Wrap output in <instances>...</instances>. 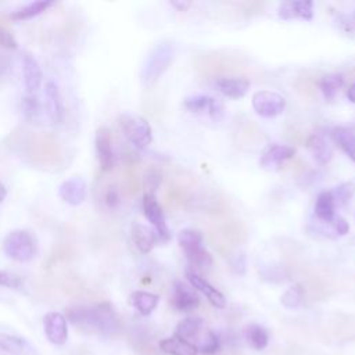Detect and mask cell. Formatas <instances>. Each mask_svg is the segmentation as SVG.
Wrapping results in <instances>:
<instances>
[{"instance_id": "cell-1", "label": "cell", "mask_w": 355, "mask_h": 355, "mask_svg": "<svg viewBox=\"0 0 355 355\" xmlns=\"http://www.w3.org/2000/svg\"><path fill=\"white\" fill-rule=\"evenodd\" d=\"M67 320L85 330L97 331L101 334H114L119 330L118 316L108 302H101L93 306L75 305L68 308Z\"/></svg>"}, {"instance_id": "cell-2", "label": "cell", "mask_w": 355, "mask_h": 355, "mask_svg": "<svg viewBox=\"0 0 355 355\" xmlns=\"http://www.w3.org/2000/svg\"><path fill=\"white\" fill-rule=\"evenodd\" d=\"M3 252L15 262H29L37 254V240L35 234L25 229H14L3 239Z\"/></svg>"}, {"instance_id": "cell-3", "label": "cell", "mask_w": 355, "mask_h": 355, "mask_svg": "<svg viewBox=\"0 0 355 355\" xmlns=\"http://www.w3.org/2000/svg\"><path fill=\"white\" fill-rule=\"evenodd\" d=\"M173 60V46L169 42H161L155 44L146 57L140 69V80L143 85H151L157 82L162 73L168 69Z\"/></svg>"}, {"instance_id": "cell-4", "label": "cell", "mask_w": 355, "mask_h": 355, "mask_svg": "<svg viewBox=\"0 0 355 355\" xmlns=\"http://www.w3.org/2000/svg\"><path fill=\"white\" fill-rule=\"evenodd\" d=\"M178 241L186 254L189 262L198 269H209L212 266L211 254L202 247V234L194 229L180 230Z\"/></svg>"}, {"instance_id": "cell-5", "label": "cell", "mask_w": 355, "mask_h": 355, "mask_svg": "<svg viewBox=\"0 0 355 355\" xmlns=\"http://www.w3.org/2000/svg\"><path fill=\"white\" fill-rule=\"evenodd\" d=\"M125 137L139 150L147 148L153 141V130L147 119L135 114H122L118 119Z\"/></svg>"}, {"instance_id": "cell-6", "label": "cell", "mask_w": 355, "mask_h": 355, "mask_svg": "<svg viewBox=\"0 0 355 355\" xmlns=\"http://www.w3.org/2000/svg\"><path fill=\"white\" fill-rule=\"evenodd\" d=\"M143 214L146 216V219L151 223L153 229L155 230L158 240L161 243H166L171 239V232L169 227L166 225V219H165V214L162 207L159 205V202L157 201L154 194H146L143 196Z\"/></svg>"}, {"instance_id": "cell-7", "label": "cell", "mask_w": 355, "mask_h": 355, "mask_svg": "<svg viewBox=\"0 0 355 355\" xmlns=\"http://www.w3.org/2000/svg\"><path fill=\"white\" fill-rule=\"evenodd\" d=\"M254 111L262 118H275L286 108V98L272 90H258L251 98Z\"/></svg>"}, {"instance_id": "cell-8", "label": "cell", "mask_w": 355, "mask_h": 355, "mask_svg": "<svg viewBox=\"0 0 355 355\" xmlns=\"http://www.w3.org/2000/svg\"><path fill=\"white\" fill-rule=\"evenodd\" d=\"M94 148H96V155H97L100 168L104 172L111 171L115 164V153L112 147V136L108 128L101 126L96 130Z\"/></svg>"}, {"instance_id": "cell-9", "label": "cell", "mask_w": 355, "mask_h": 355, "mask_svg": "<svg viewBox=\"0 0 355 355\" xmlns=\"http://www.w3.org/2000/svg\"><path fill=\"white\" fill-rule=\"evenodd\" d=\"M46 338L54 345H62L68 340V320L61 312H47L43 318Z\"/></svg>"}, {"instance_id": "cell-10", "label": "cell", "mask_w": 355, "mask_h": 355, "mask_svg": "<svg viewBox=\"0 0 355 355\" xmlns=\"http://www.w3.org/2000/svg\"><path fill=\"white\" fill-rule=\"evenodd\" d=\"M44 112L49 121L54 125H58L64 119V101L58 85L53 80L46 82L44 85Z\"/></svg>"}, {"instance_id": "cell-11", "label": "cell", "mask_w": 355, "mask_h": 355, "mask_svg": "<svg viewBox=\"0 0 355 355\" xmlns=\"http://www.w3.org/2000/svg\"><path fill=\"white\" fill-rule=\"evenodd\" d=\"M171 304L175 309L180 312H190L200 306V297L197 295L196 290L191 286H187L183 282L176 280L173 283Z\"/></svg>"}, {"instance_id": "cell-12", "label": "cell", "mask_w": 355, "mask_h": 355, "mask_svg": "<svg viewBox=\"0 0 355 355\" xmlns=\"http://www.w3.org/2000/svg\"><path fill=\"white\" fill-rule=\"evenodd\" d=\"M87 186L83 178L80 176H71L60 184L58 196L60 198L67 202L68 205L78 207L86 200Z\"/></svg>"}, {"instance_id": "cell-13", "label": "cell", "mask_w": 355, "mask_h": 355, "mask_svg": "<svg viewBox=\"0 0 355 355\" xmlns=\"http://www.w3.org/2000/svg\"><path fill=\"white\" fill-rule=\"evenodd\" d=\"M22 79L26 94H36L43 82L42 68L31 53L22 55Z\"/></svg>"}, {"instance_id": "cell-14", "label": "cell", "mask_w": 355, "mask_h": 355, "mask_svg": "<svg viewBox=\"0 0 355 355\" xmlns=\"http://www.w3.org/2000/svg\"><path fill=\"white\" fill-rule=\"evenodd\" d=\"M186 277H187L190 286L194 290H198L200 293H202L207 297V300L212 304V306L219 308V309L226 306L225 295L218 288H215L208 280H205L202 276H200L194 270H186Z\"/></svg>"}, {"instance_id": "cell-15", "label": "cell", "mask_w": 355, "mask_h": 355, "mask_svg": "<svg viewBox=\"0 0 355 355\" xmlns=\"http://www.w3.org/2000/svg\"><path fill=\"white\" fill-rule=\"evenodd\" d=\"M277 15L282 19L311 21L313 18V1L311 0L283 1L277 8Z\"/></svg>"}, {"instance_id": "cell-16", "label": "cell", "mask_w": 355, "mask_h": 355, "mask_svg": "<svg viewBox=\"0 0 355 355\" xmlns=\"http://www.w3.org/2000/svg\"><path fill=\"white\" fill-rule=\"evenodd\" d=\"M295 154V148L286 144H272L268 147L261 155L259 165L266 171L277 169L283 162L293 158Z\"/></svg>"}, {"instance_id": "cell-17", "label": "cell", "mask_w": 355, "mask_h": 355, "mask_svg": "<svg viewBox=\"0 0 355 355\" xmlns=\"http://www.w3.org/2000/svg\"><path fill=\"white\" fill-rule=\"evenodd\" d=\"M215 87L229 98H241L250 89V82L244 78L223 76L215 80Z\"/></svg>"}, {"instance_id": "cell-18", "label": "cell", "mask_w": 355, "mask_h": 355, "mask_svg": "<svg viewBox=\"0 0 355 355\" xmlns=\"http://www.w3.org/2000/svg\"><path fill=\"white\" fill-rule=\"evenodd\" d=\"M132 239L137 250L143 254L150 252L154 245L159 241L155 230L140 222H135L132 226Z\"/></svg>"}, {"instance_id": "cell-19", "label": "cell", "mask_w": 355, "mask_h": 355, "mask_svg": "<svg viewBox=\"0 0 355 355\" xmlns=\"http://www.w3.org/2000/svg\"><path fill=\"white\" fill-rule=\"evenodd\" d=\"M0 349L11 355H36V348L24 337L0 331Z\"/></svg>"}, {"instance_id": "cell-20", "label": "cell", "mask_w": 355, "mask_h": 355, "mask_svg": "<svg viewBox=\"0 0 355 355\" xmlns=\"http://www.w3.org/2000/svg\"><path fill=\"white\" fill-rule=\"evenodd\" d=\"M159 349L168 355H198V347L176 336L159 341Z\"/></svg>"}, {"instance_id": "cell-21", "label": "cell", "mask_w": 355, "mask_h": 355, "mask_svg": "<svg viewBox=\"0 0 355 355\" xmlns=\"http://www.w3.org/2000/svg\"><path fill=\"white\" fill-rule=\"evenodd\" d=\"M130 305L143 316H148L154 312V309L158 306L159 295L143 290L133 291L129 297Z\"/></svg>"}, {"instance_id": "cell-22", "label": "cell", "mask_w": 355, "mask_h": 355, "mask_svg": "<svg viewBox=\"0 0 355 355\" xmlns=\"http://www.w3.org/2000/svg\"><path fill=\"white\" fill-rule=\"evenodd\" d=\"M306 148L309 150L313 159L322 165L330 162L333 157L331 146L319 135H312L306 140Z\"/></svg>"}, {"instance_id": "cell-23", "label": "cell", "mask_w": 355, "mask_h": 355, "mask_svg": "<svg viewBox=\"0 0 355 355\" xmlns=\"http://www.w3.org/2000/svg\"><path fill=\"white\" fill-rule=\"evenodd\" d=\"M334 208H336V202L333 198L331 191H320L316 202H315V215L320 222L324 223H333L334 220Z\"/></svg>"}, {"instance_id": "cell-24", "label": "cell", "mask_w": 355, "mask_h": 355, "mask_svg": "<svg viewBox=\"0 0 355 355\" xmlns=\"http://www.w3.org/2000/svg\"><path fill=\"white\" fill-rule=\"evenodd\" d=\"M53 6V1H46V0H39V1H32L28 3L19 8H17L15 11L11 12V18L14 21H26V19H32L37 15H40L42 12H44L49 7Z\"/></svg>"}, {"instance_id": "cell-25", "label": "cell", "mask_w": 355, "mask_h": 355, "mask_svg": "<svg viewBox=\"0 0 355 355\" xmlns=\"http://www.w3.org/2000/svg\"><path fill=\"white\" fill-rule=\"evenodd\" d=\"M201 327H202V319L201 318H198V316H189V318L182 319L176 324L173 336L190 341L191 338H194L200 333Z\"/></svg>"}, {"instance_id": "cell-26", "label": "cell", "mask_w": 355, "mask_h": 355, "mask_svg": "<svg viewBox=\"0 0 355 355\" xmlns=\"http://www.w3.org/2000/svg\"><path fill=\"white\" fill-rule=\"evenodd\" d=\"M245 340L251 348L255 351L265 349L269 344V334L268 331L259 324H248L245 329Z\"/></svg>"}, {"instance_id": "cell-27", "label": "cell", "mask_w": 355, "mask_h": 355, "mask_svg": "<svg viewBox=\"0 0 355 355\" xmlns=\"http://www.w3.org/2000/svg\"><path fill=\"white\" fill-rule=\"evenodd\" d=\"M331 136L341 150L355 162V133L347 128H336Z\"/></svg>"}, {"instance_id": "cell-28", "label": "cell", "mask_w": 355, "mask_h": 355, "mask_svg": "<svg viewBox=\"0 0 355 355\" xmlns=\"http://www.w3.org/2000/svg\"><path fill=\"white\" fill-rule=\"evenodd\" d=\"M344 83V78L340 73H329L324 75L320 80H319V89L323 93L326 100H333L336 97V94L338 93V90L341 89Z\"/></svg>"}, {"instance_id": "cell-29", "label": "cell", "mask_w": 355, "mask_h": 355, "mask_svg": "<svg viewBox=\"0 0 355 355\" xmlns=\"http://www.w3.org/2000/svg\"><path fill=\"white\" fill-rule=\"evenodd\" d=\"M22 112H24V116L31 122H39L40 119V103L37 100V96L36 94H25L24 98H22Z\"/></svg>"}, {"instance_id": "cell-30", "label": "cell", "mask_w": 355, "mask_h": 355, "mask_svg": "<svg viewBox=\"0 0 355 355\" xmlns=\"http://www.w3.org/2000/svg\"><path fill=\"white\" fill-rule=\"evenodd\" d=\"M304 301V288L301 284H294L290 288H287L283 295L280 297V302L283 306L288 309L298 308Z\"/></svg>"}, {"instance_id": "cell-31", "label": "cell", "mask_w": 355, "mask_h": 355, "mask_svg": "<svg viewBox=\"0 0 355 355\" xmlns=\"http://www.w3.org/2000/svg\"><path fill=\"white\" fill-rule=\"evenodd\" d=\"M219 351H220V338H219V336L215 331L208 330L207 336H205V340L198 347V354L215 355Z\"/></svg>"}, {"instance_id": "cell-32", "label": "cell", "mask_w": 355, "mask_h": 355, "mask_svg": "<svg viewBox=\"0 0 355 355\" xmlns=\"http://www.w3.org/2000/svg\"><path fill=\"white\" fill-rule=\"evenodd\" d=\"M211 101H212V97L209 96H204V94L193 96L184 100V107L191 112H202L205 110L208 111Z\"/></svg>"}, {"instance_id": "cell-33", "label": "cell", "mask_w": 355, "mask_h": 355, "mask_svg": "<svg viewBox=\"0 0 355 355\" xmlns=\"http://www.w3.org/2000/svg\"><path fill=\"white\" fill-rule=\"evenodd\" d=\"M354 193H355V183H352V182L341 183L337 187H334V190L331 191L334 202H337L340 205L345 204L352 197Z\"/></svg>"}, {"instance_id": "cell-34", "label": "cell", "mask_w": 355, "mask_h": 355, "mask_svg": "<svg viewBox=\"0 0 355 355\" xmlns=\"http://www.w3.org/2000/svg\"><path fill=\"white\" fill-rule=\"evenodd\" d=\"M162 178L159 175L158 171L155 169H150L147 171L146 176H144V189H146V194H154L155 196V191L159 187V183H161Z\"/></svg>"}, {"instance_id": "cell-35", "label": "cell", "mask_w": 355, "mask_h": 355, "mask_svg": "<svg viewBox=\"0 0 355 355\" xmlns=\"http://www.w3.org/2000/svg\"><path fill=\"white\" fill-rule=\"evenodd\" d=\"M21 284H22V282H21V279L18 276L0 269V287L19 288Z\"/></svg>"}, {"instance_id": "cell-36", "label": "cell", "mask_w": 355, "mask_h": 355, "mask_svg": "<svg viewBox=\"0 0 355 355\" xmlns=\"http://www.w3.org/2000/svg\"><path fill=\"white\" fill-rule=\"evenodd\" d=\"M17 40L14 35L0 24V46L6 49H15L17 47Z\"/></svg>"}, {"instance_id": "cell-37", "label": "cell", "mask_w": 355, "mask_h": 355, "mask_svg": "<svg viewBox=\"0 0 355 355\" xmlns=\"http://www.w3.org/2000/svg\"><path fill=\"white\" fill-rule=\"evenodd\" d=\"M104 202L108 208H116L121 202V197H119L118 190L114 189V187H110L104 194Z\"/></svg>"}, {"instance_id": "cell-38", "label": "cell", "mask_w": 355, "mask_h": 355, "mask_svg": "<svg viewBox=\"0 0 355 355\" xmlns=\"http://www.w3.org/2000/svg\"><path fill=\"white\" fill-rule=\"evenodd\" d=\"M208 114L209 116L214 119V121H219L223 115V105L219 100L216 98H212L211 104H209V108H208Z\"/></svg>"}, {"instance_id": "cell-39", "label": "cell", "mask_w": 355, "mask_h": 355, "mask_svg": "<svg viewBox=\"0 0 355 355\" xmlns=\"http://www.w3.org/2000/svg\"><path fill=\"white\" fill-rule=\"evenodd\" d=\"M333 230H334L336 234L344 236V234L348 233L349 225H348V222L344 218L338 216V218H334V220H333Z\"/></svg>"}, {"instance_id": "cell-40", "label": "cell", "mask_w": 355, "mask_h": 355, "mask_svg": "<svg viewBox=\"0 0 355 355\" xmlns=\"http://www.w3.org/2000/svg\"><path fill=\"white\" fill-rule=\"evenodd\" d=\"M232 266H233V269H234L236 273L244 275V272H245V261H244V257H243V255L236 257V261L232 263Z\"/></svg>"}, {"instance_id": "cell-41", "label": "cell", "mask_w": 355, "mask_h": 355, "mask_svg": "<svg viewBox=\"0 0 355 355\" xmlns=\"http://www.w3.org/2000/svg\"><path fill=\"white\" fill-rule=\"evenodd\" d=\"M175 8H178V11H186L190 6H191V3L190 1H172L171 3Z\"/></svg>"}, {"instance_id": "cell-42", "label": "cell", "mask_w": 355, "mask_h": 355, "mask_svg": "<svg viewBox=\"0 0 355 355\" xmlns=\"http://www.w3.org/2000/svg\"><path fill=\"white\" fill-rule=\"evenodd\" d=\"M347 97L351 103H355V83H352L347 90Z\"/></svg>"}, {"instance_id": "cell-43", "label": "cell", "mask_w": 355, "mask_h": 355, "mask_svg": "<svg viewBox=\"0 0 355 355\" xmlns=\"http://www.w3.org/2000/svg\"><path fill=\"white\" fill-rule=\"evenodd\" d=\"M7 197V189L3 184V182H0V204L4 201V198Z\"/></svg>"}, {"instance_id": "cell-44", "label": "cell", "mask_w": 355, "mask_h": 355, "mask_svg": "<svg viewBox=\"0 0 355 355\" xmlns=\"http://www.w3.org/2000/svg\"><path fill=\"white\" fill-rule=\"evenodd\" d=\"M354 21H355V10H354Z\"/></svg>"}]
</instances>
